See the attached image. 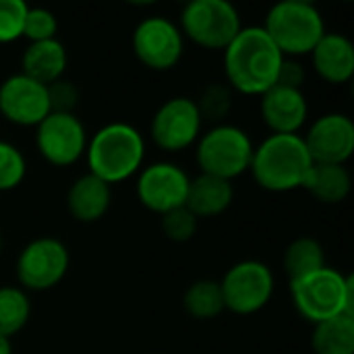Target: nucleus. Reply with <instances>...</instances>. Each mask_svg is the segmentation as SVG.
Returning <instances> with one entry per match:
<instances>
[{
	"label": "nucleus",
	"mask_w": 354,
	"mask_h": 354,
	"mask_svg": "<svg viewBox=\"0 0 354 354\" xmlns=\"http://www.w3.org/2000/svg\"><path fill=\"white\" fill-rule=\"evenodd\" d=\"M31 317L29 295L19 286H0V336L12 338Z\"/></svg>",
	"instance_id": "nucleus-25"
},
{
	"label": "nucleus",
	"mask_w": 354,
	"mask_h": 354,
	"mask_svg": "<svg viewBox=\"0 0 354 354\" xmlns=\"http://www.w3.org/2000/svg\"><path fill=\"white\" fill-rule=\"evenodd\" d=\"M131 48L143 66L151 71H170L183 58L185 37L172 19L164 15H151L135 25Z\"/></svg>",
	"instance_id": "nucleus-10"
},
{
	"label": "nucleus",
	"mask_w": 354,
	"mask_h": 354,
	"mask_svg": "<svg viewBox=\"0 0 354 354\" xmlns=\"http://www.w3.org/2000/svg\"><path fill=\"white\" fill-rule=\"evenodd\" d=\"M183 309L197 322H212L220 317L226 311L220 282L212 278L195 280L183 295Z\"/></svg>",
	"instance_id": "nucleus-24"
},
{
	"label": "nucleus",
	"mask_w": 354,
	"mask_h": 354,
	"mask_svg": "<svg viewBox=\"0 0 354 354\" xmlns=\"http://www.w3.org/2000/svg\"><path fill=\"white\" fill-rule=\"evenodd\" d=\"M0 354H12V344L8 338H2L0 336Z\"/></svg>",
	"instance_id": "nucleus-33"
},
{
	"label": "nucleus",
	"mask_w": 354,
	"mask_h": 354,
	"mask_svg": "<svg viewBox=\"0 0 354 354\" xmlns=\"http://www.w3.org/2000/svg\"><path fill=\"white\" fill-rule=\"evenodd\" d=\"M183 37L205 50H226L243 29L241 12L228 0H191L180 10Z\"/></svg>",
	"instance_id": "nucleus-7"
},
{
	"label": "nucleus",
	"mask_w": 354,
	"mask_h": 354,
	"mask_svg": "<svg viewBox=\"0 0 354 354\" xmlns=\"http://www.w3.org/2000/svg\"><path fill=\"white\" fill-rule=\"evenodd\" d=\"M23 0H0V44H10L23 37V23L27 15Z\"/></svg>",
	"instance_id": "nucleus-30"
},
{
	"label": "nucleus",
	"mask_w": 354,
	"mask_h": 354,
	"mask_svg": "<svg viewBox=\"0 0 354 354\" xmlns=\"http://www.w3.org/2000/svg\"><path fill=\"white\" fill-rule=\"evenodd\" d=\"M197 108H199L203 120H212V122L220 124L232 108V89L228 85H220V83L209 85L201 93Z\"/></svg>",
	"instance_id": "nucleus-27"
},
{
	"label": "nucleus",
	"mask_w": 354,
	"mask_h": 354,
	"mask_svg": "<svg viewBox=\"0 0 354 354\" xmlns=\"http://www.w3.org/2000/svg\"><path fill=\"white\" fill-rule=\"evenodd\" d=\"M160 226H162V232L168 241L172 243H187L195 236L197 232V226H199V220L183 205L178 209H172L164 216H160Z\"/></svg>",
	"instance_id": "nucleus-29"
},
{
	"label": "nucleus",
	"mask_w": 354,
	"mask_h": 354,
	"mask_svg": "<svg viewBox=\"0 0 354 354\" xmlns=\"http://www.w3.org/2000/svg\"><path fill=\"white\" fill-rule=\"evenodd\" d=\"M27 174V162L19 147L0 141V193L17 189Z\"/></svg>",
	"instance_id": "nucleus-26"
},
{
	"label": "nucleus",
	"mask_w": 354,
	"mask_h": 354,
	"mask_svg": "<svg viewBox=\"0 0 354 354\" xmlns=\"http://www.w3.org/2000/svg\"><path fill=\"white\" fill-rule=\"evenodd\" d=\"M64 201L73 220L81 224H93L108 214L112 203V187L85 172L73 180Z\"/></svg>",
	"instance_id": "nucleus-18"
},
{
	"label": "nucleus",
	"mask_w": 354,
	"mask_h": 354,
	"mask_svg": "<svg viewBox=\"0 0 354 354\" xmlns=\"http://www.w3.org/2000/svg\"><path fill=\"white\" fill-rule=\"evenodd\" d=\"M297 313L315 324L354 315V280L330 266L288 282Z\"/></svg>",
	"instance_id": "nucleus-4"
},
{
	"label": "nucleus",
	"mask_w": 354,
	"mask_h": 354,
	"mask_svg": "<svg viewBox=\"0 0 354 354\" xmlns=\"http://www.w3.org/2000/svg\"><path fill=\"white\" fill-rule=\"evenodd\" d=\"M220 282L224 307L234 315H255L274 297L276 280L268 263L259 259H243L228 268Z\"/></svg>",
	"instance_id": "nucleus-9"
},
{
	"label": "nucleus",
	"mask_w": 354,
	"mask_h": 354,
	"mask_svg": "<svg viewBox=\"0 0 354 354\" xmlns=\"http://www.w3.org/2000/svg\"><path fill=\"white\" fill-rule=\"evenodd\" d=\"M232 201H234V185L230 180L199 172L189 183L185 207L197 220H203V218L222 216L232 205Z\"/></svg>",
	"instance_id": "nucleus-19"
},
{
	"label": "nucleus",
	"mask_w": 354,
	"mask_h": 354,
	"mask_svg": "<svg viewBox=\"0 0 354 354\" xmlns=\"http://www.w3.org/2000/svg\"><path fill=\"white\" fill-rule=\"evenodd\" d=\"M48 100H50V112L75 114V106L79 104V89L73 81L62 77L48 85Z\"/></svg>",
	"instance_id": "nucleus-31"
},
{
	"label": "nucleus",
	"mask_w": 354,
	"mask_h": 354,
	"mask_svg": "<svg viewBox=\"0 0 354 354\" xmlns=\"http://www.w3.org/2000/svg\"><path fill=\"white\" fill-rule=\"evenodd\" d=\"M85 158L87 172L112 187L139 174L145 160V139L129 122H108L87 139Z\"/></svg>",
	"instance_id": "nucleus-2"
},
{
	"label": "nucleus",
	"mask_w": 354,
	"mask_h": 354,
	"mask_svg": "<svg viewBox=\"0 0 354 354\" xmlns=\"http://www.w3.org/2000/svg\"><path fill=\"white\" fill-rule=\"evenodd\" d=\"M282 52L263 27H243L224 50V75L232 91L243 95H263L276 85Z\"/></svg>",
	"instance_id": "nucleus-1"
},
{
	"label": "nucleus",
	"mask_w": 354,
	"mask_h": 354,
	"mask_svg": "<svg viewBox=\"0 0 354 354\" xmlns=\"http://www.w3.org/2000/svg\"><path fill=\"white\" fill-rule=\"evenodd\" d=\"M203 118L197 102L187 95H174L166 100L151 118L149 133L153 143L162 151H183L197 143L201 137Z\"/></svg>",
	"instance_id": "nucleus-11"
},
{
	"label": "nucleus",
	"mask_w": 354,
	"mask_h": 354,
	"mask_svg": "<svg viewBox=\"0 0 354 354\" xmlns=\"http://www.w3.org/2000/svg\"><path fill=\"white\" fill-rule=\"evenodd\" d=\"M66 64L68 54L60 39L31 41L21 54V73L41 85L62 79Z\"/></svg>",
	"instance_id": "nucleus-20"
},
{
	"label": "nucleus",
	"mask_w": 354,
	"mask_h": 354,
	"mask_svg": "<svg viewBox=\"0 0 354 354\" xmlns=\"http://www.w3.org/2000/svg\"><path fill=\"white\" fill-rule=\"evenodd\" d=\"M0 114L19 127H37L50 114L48 85L23 73L10 75L0 83Z\"/></svg>",
	"instance_id": "nucleus-15"
},
{
	"label": "nucleus",
	"mask_w": 354,
	"mask_h": 354,
	"mask_svg": "<svg viewBox=\"0 0 354 354\" xmlns=\"http://www.w3.org/2000/svg\"><path fill=\"white\" fill-rule=\"evenodd\" d=\"M259 97V112L272 135H301L309 118V104L303 89L274 85Z\"/></svg>",
	"instance_id": "nucleus-16"
},
{
	"label": "nucleus",
	"mask_w": 354,
	"mask_h": 354,
	"mask_svg": "<svg viewBox=\"0 0 354 354\" xmlns=\"http://www.w3.org/2000/svg\"><path fill=\"white\" fill-rule=\"evenodd\" d=\"M189 174L172 162H153L137 174L135 193L141 205L158 216L178 209L187 203Z\"/></svg>",
	"instance_id": "nucleus-13"
},
{
	"label": "nucleus",
	"mask_w": 354,
	"mask_h": 354,
	"mask_svg": "<svg viewBox=\"0 0 354 354\" xmlns=\"http://www.w3.org/2000/svg\"><path fill=\"white\" fill-rule=\"evenodd\" d=\"M311 351L315 354H354V315H340L315 324Z\"/></svg>",
	"instance_id": "nucleus-23"
},
{
	"label": "nucleus",
	"mask_w": 354,
	"mask_h": 354,
	"mask_svg": "<svg viewBox=\"0 0 354 354\" xmlns=\"http://www.w3.org/2000/svg\"><path fill=\"white\" fill-rule=\"evenodd\" d=\"M303 83H305V68H303V64L297 58H284V62L280 66V73H278V79H276V85L292 87V89H303Z\"/></svg>",
	"instance_id": "nucleus-32"
},
{
	"label": "nucleus",
	"mask_w": 354,
	"mask_h": 354,
	"mask_svg": "<svg viewBox=\"0 0 354 354\" xmlns=\"http://www.w3.org/2000/svg\"><path fill=\"white\" fill-rule=\"evenodd\" d=\"M313 166L303 135H268L253 149L249 172L255 183L272 193L303 189Z\"/></svg>",
	"instance_id": "nucleus-3"
},
{
	"label": "nucleus",
	"mask_w": 354,
	"mask_h": 354,
	"mask_svg": "<svg viewBox=\"0 0 354 354\" xmlns=\"http://www.w3.org/2000/svg\"><path fill=\"white\" fill-rule=\"evenodd\" d=\"M326 251L317 239L299 236L288 243L282 255V268L288 276V282L305 278L322 268H326Z\"/></svg>",
	"instance_id": "nucleus-22"
},
{
	"label": "nucleus",
	"mask_w": 354,
	"mask_h": 354,
	"mask_svg": "<svg viewBox=\"0 0 354 354\" xmlns=\"http://www.w3.org/2000/svg\"><path fill=\"white\" fill-rule=\"evenodd\" d=\"M0 253H2V239H0Z\"/></svg>",
	"instance_id": "nucleus-34"
},
{
	"label": "nucleus",
	"mask_w": 354,
	"mask_h": 354,
	"mask_svg": "<svg viewBox=\"0 0 354 354\" xmlns=\"http://www.w3.org/2000/svg\"><path fill=\"white\" fill-rule=\"evenodd\" d=\"M309 56L313 71L326 83L342 85L354 77V44L344 33L326 31Z\"/></svg>",
	"instance_id": "nucleus-17"
},
{
	"label": "nucleus",
	"mask_w": 354,
	"mask_h": 354,
	"mask_svg": "<svg viewBox=\"0 0 354 354\" xmlns=\"http://www.w3.org/2000/svg\"><path fill=\"white\" fill-rule=\"evenodd\" d=\"M87 139L85 124L77 114L50 112L35 127V147L39 156L56 168L79 162L85 156Z\"/></svg>",
	"instance_id": "nucleus-12"
},
{
	"label": "nucleus",
	"mask_w": 354,
	"mask_h": 354,
	"mask_svg": "<svg viewBox=\"0 0 354 354\" xmlns=\"http://www.w3.org/2000/svg\"><path fill=\"white\" fill-rule=\"evenodd\" d=\"M195 145V160L201 174L232 183L249 172L255 145L241 127L228 122L214 124L209 131L201 133Z\"/></svg>",
	"instance_id": "nucleus-6"
},
{
	"label": "nucleus",
	"mask_w": 354,
	"mask_h": 354,
	"mask_svg": "<svg viewBox=\"0 0 354 354\" xmlns=\"http://www.w3.org/2000/svg\"><path fill=\"white\" fill-rule=\"evenodd\" d=\"M71 268V253L60 239L39 236L29 241L15 263L19 288L44 292L58 286Z\"/></svg>",
	"instance_id": "nucleus-8"
},
{
	"label": "nucleus",
	"mask_w": 354,
	"mask_h": 354,
	"mask_svg": "<svg viewBox=\"0 0 354 354\" xmlns=\"http://www.w3.org/2000/svg\"><path fill=\"white\" fill-rule=\"evenodd\" d=\"M58 31V19L50 8L44 6H29L23 23V37L31 41H46L56 39Z\"/></svg>",
	"instance_id": "nucleus-28"
},
{
	"label": "nucleus",
	"mask_w": 354,
	"mask_h": 354,
	"mask_svg": "<svg viewBox=\"0 0 354 354\" xmlns=\"http://www.w3.org/2000/svg\"><path fill=\"white\" fill-rule=\"evenodd\" d=\"M313 164H340L354 153V122L344 112H328L315 118L303 135Z\"/></svg>",
	"instance_id": "nucleus-14"
},
{
	"label": "nucleus",
	"mask_w": 354,
	"mask_h": 354,
	"mask_svg": "<svg viewBox=\"0 0 354 354\" xmlns=\"http://www.w3.org/2000/svg\"><path fill=\"white\" fill-rule=\"evenodd\" d=\"M261 27L284 58L309 56L315 44L326 35L322 10L307 0L276 2L266 12Z\"/></svg>",
	"instance_id": "nucleus-5"
},
{
	"label": "nucleus",
	"mask_w": 354,
	"mask_h": 354,
	"mask_svg": "<svg viewBox=\"0 0 354 354\" xmlns=\"http://www.w3.org/2000/svg\"><path fill=\"white\" fill-rule=\"evenodd\" d=\"M303 189L326 205H338L348 199L353 191V176L346 166L340 164H313Z\"/></svg>",
	"instance_id": "nucleus-21"
}]
</instances>
